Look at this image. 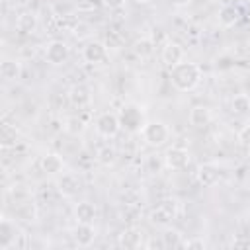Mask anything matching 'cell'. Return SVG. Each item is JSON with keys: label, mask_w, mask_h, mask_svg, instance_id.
<instances>
[{"label": "cell", "mask_w": 250, "mask_h": 250, "mask_svg": "<svg viewBox=\"0 0 250 250\" xmlns=\"http://www.w3.org/2000/svg\"><path fill=\"white\" fill-rule=\"evenodd\" d=\"M135 2H139V4H150V2H154V0H135Z\"/></svg>", "instance_id": "obj_33"}, {"label": "cell", "mask_w": 250, "mask_h": 250, "mask_svg": "<svg viewBox=\"0 0 250 250\" xmlns=\"http://www.w3.org/2000/svg\"><path fill=\"white\" fill-rule=\"evenodd\" d=\"M141 137L150 146H162L170 141L172 131L164 121H146L145 127L141 129Z\"/></svg>", "instance_id": "obj_2"}, {"label": "cell", "mask_w": 250, "mask_h": 250, "mask_svg": "<svg viewBox=\"0 0 250 250\" xmlns=\"http://www.w3.org/2000/svg\"><path fill=\"white\" fill-rule=\"evenodd\" d=\"M248 184H250V178H248Z\"/></svg>", "instance_id": "obj_35"}, {"label": "cell", "mask_w": 250, "mask_h": 250, "mask_svg": "<svg viewBox=\"0 0 250 250\" xmlns=\"http://www.w3.org/2000/svg\"><path fill=\"white\" fill-rule=\"evenodd\" d=\"M188 121L189 125L201 129V127H207L211 123V109L207 105H193L188 113Z\"/></svg>", "instance_id": "obj_14"}, {"label": "cell", "mask_w": 250, "mask_h": 250, "mask_svg": "<svg viewBox=\"0 0 250 250\" xmlns=\"http://www.w3.org/2000/svg\"><path fill=\"white\" fill-rule=\"evenodd\" d=\"M178 215V201L176 199H164L158 203V207L150 213V223L156 227H168L170 221Z\"/></svg>", "instance_id": "obj_5"}, {"label": "cell", "mask_w": 250, "mask_h": 250, "mask_svg": "<svg viewBox=\"0 0 250 250\" xmlns=\"http://www.w3.org/2000/svg\"><path fill=\"white\" fill-rule=\"evenodd\" d=\"M184 248H205V240H203V238H189V240H184Z\"/></svg>", "instance_id": "obj_30"}, {"label": "cell", "mask_w": 250, "mask_h": 250, "mask_svg": "<svg viewBox=\"0 0 250 250\" xmlns=\"http://www.w3.org/2000/svg\"><path fill=\"white\" fill-rule=\"evenodd\" d=\"M160 59L170 68V66H174V64H178V62L184 61V47L180 43H176V41H166L164 47H162Z\"/></svg>", "instance_id": "obj_11"}, {"label": "cell", "mask_w": 250, "mask_h": 250, "mask_svg": "<svg viewBox=\"0 0 250 250\" xmlns=\"http://www.w3.org/2000/svg\"><path fill=\"white\" fill-rule=\"evenodd\" d=\"M248 117H250V115H248Z\"/></svg>", "instance_id": "obj_36"}, {"label": "cell", "mask_w": 250, "mask_h": 250, "mask_svg": "<svg viewBox=\"0 0 250 250\" xmlns=\"http://www.w3.org/2000/svg\"><path fill=\"white\" fill-rule=\"evenodd\" d=\"M236 139H238V143L242 145V146H246V148H250V121L238 131V135H236Z\"/></svg>", "instance_id": "obj_28"}, {"label": "cell", "mask_w": 250, "mask_h": 250, "mask_svg": "<svg viewBox=\"0 0 250 250\" xmlns=\"http://www.w3.org/2000/svg\"><path fill=\"white\" fill-rule=\"evenodd\" d=\"M230 107L236 115H250V96L246 94H236L230 102Z\"/></svg>", "instance_id": "obj_23"}, {"label": "cell", "mask_w": 250, "mask_h": 250, "mask_svg": "<svg viewBox=\"0 0 250 250\" xmlns=\"http://www.w3.org/2000/svg\"><path fill=\"white\" fill-rule=\"evenodd\" d=\"M21 232L16 225V221L4 217L0 221V250H8V248H16V242L20 240Z\"/></svg>", "instance_id": "obj_6"}, {"label": "cell", "mask_w": 250, "mask_h": 250, "mask_svg": "<svg viewBox=\"0 0 250 250\" xmlns=\"http://www.w3.org/2000/svg\"><path fill=\"white\" fill-rule=\"evenodd\" d=\"M102 4L105 8H109V10H119V8H123L125 0H102Z\"/></svg>", "instance_id": "obj_31"}, {"label": "cell", "mask_w": 250, "mask_h": 250, "mask_svg": "<svg viewBox=\"0 0 250 250\" xmlns=\"http://www.w3.org/2000/svg\"><path fill=\"white\" fill-rule=\"evenodd\" d=\"M96 205L92 201H80L74 207V217L78 223H94L96 219Z\"/></svg>", "instance_id": "obj_17"}, {"label": "cell", "mask_w": 250, "mask_h": 250, "mask_svg": "<svg viewBox=\"0 0 250 250\" xmlns=\"http://www.w3.org/2000/svg\"><path fill=\"white\" fill-rule=\"evenodd\" d=\"M246 160H248V164H250V148H248V156H246Z\"/></svg>", "instance_id": "obj_34"}, {"label": "cell", "mask_w": 250, "mask_h": 250, "mask_svg": "<svg viewBox=\"0 0 250 250\" xmlns=\"http://www.w3.org/2000/svg\"><path fill=\"white\" fill-rule=\"evenodd\" d=\"M146 164H148V172H150V174H158V170L162 168V162L156 160L154 154H150V156L146 158Z\"/></svg>", "instance_id": "obj_29"}, {"label": "cell", "mask_w": 250, "mask_h": 250, "mask_svg": "<svg viewBox=\"0 0 250 250\" xmlns=\"http://www.w3.org/2000/svg\"><path fill=\"white\" fill-rule=\"evenodd\" d=\"M201 76H203L201 66L195 62H189V61H182V62L170 66V84L178 92L193 90L201 82Z\"/></svg>", "instance_id": "obj_1"}, {"label": "cell", "mask_w": 250, "mask_h": 250, "mask_svg": "<svg viewBox=\"0 0 250 250\" xmlns=\"http://www.w3.org/2000/svg\"><path fill=\"white\" fill-rule=\"evenodd\" d=\"M16 215H18L20 219H23V221H33V217H35V209H33L31 203H21V205L16 209Z\"/></svg>", "instance_id": "obj_27"}, {"label": "cell", "mask_w": 250, "mask_h": 250, "mask_svg": "<svg viewBox=\"0 0 250 250\" xmlns=\"http://www.w3.org/2000/svg\"><path fill=\"white\" fill-rule=\"evenodd\" d=\"M20 72H21V66L18 61H12V59H4L0 62V74L4 80H18L20 78Z\"/></svg>", "instance_id": "obj_21"}, {"label": "cell", "mask_w": 250, "mask_h": 250, "mask_svg": "<svg viewBox=\"0 0 250 250\" xmlns=\"http://www.w3.org/2000/svg\"><path fill=\"white\" fill-rule=\"evenodd\" d=\"M164 164L170 170H174V172H180V170L188 168V164H189V152H188V148H184V146H172V148H168L166 154H164Z\"/></svg>", "instance_id": "obj_8"}, {"label": "cell", "mask_w": 250, "mask_h": 250, "mask_svg": "<svg viewBox=\"0 0 250 250\" xmlns=\"http://www.w3.org/2000/svg\"><path fill=\"white\" fill-rule=\"evenodd\" d=\"M115 158H117V150H115L111 145H104V146H100L98 152H96V160H98L100 164H104V166H111V164L115 162Z\"/></svg>", "instance_id": "obj_24"}, {"label": "cell", "mask_w": 250, "mask_h": 250, "mask_svg": "<svg viewBox=\"0 0 250 250\" xmlns=\"http://www.w3.org/2000/svg\"><path fill=\"white\" fill-rule=\"evenodd\" d=\"M96 133L104 139H113L119 129H121V121H119V115L113 113V111H102L98 117H96Z\"/></svg>", "instance_id": "obj_4"}, {"label": "cell", "mask_w": 250, "mask_h": 250, "mask_svg": "<svg viewBox=\"0 0 250 250\" xmlns=\"http://www.w3.org/2000/svg\"><path fill=\"white\" fill-rule=\"evenodd\" d=\"M143 238H145V236H143V230L131 227V229H127V230H123V232L119 234L117 244H119L121 248H127V250H135V248H141V246L145 244Z\"/></svg>", "instance_id": "obj_13"}, {"label": "cell", "mask_w": 250, "mask_h": 250, "mask_svg": "<svg viewBox=\"0 0 250 250\" xmlns=\"http://www.w3.org/2000/svg\"><path fill=\"white\" fill-rule=\"evenodd\" d=\"M68 57H70V49H68V45H66L64 41L55 39V41L47 43V47H45V61H47L49 64L59 66V64L66 62Z\"/></svg>", "instance_id": "obj_7"}, {"label": "cell", "mask_w": 250, "mask_h": 250, "mask_svg": "<svg viewBox=\"0 0 250 250\" xmlns=\"http://www.w3.org/2000/svg\"><path fill=\"white\" fill-rule=\"evenodd\" d=\"M82 57L86 62H94V64H102L107 61V45L102 41H88L82 49Z\"/></svg>", "instance_id": "obj_9"}, {"label": "cell", "mask_w": 250, "mask_h": 250, "mask_svg": "<svg viewBox=\"0 0 250 250\" xmlns=\"http://www.w3.org/2000/svg\"><path fill=\"white\" fill-rule=\"evenodd\" d=\"M174 6H178V8H184V6H188V4H191V0H170Z\"/></svg>", "instance_id": "obj_32"}, {"label": "cell", "mask_w": 250, "mask_h": 250, "mask_svg": "<svg viewBox=\"0 0 250 250\" xmlns=\"http://www.w3.org/2000/svg\"><path fill=\"white\" fill-rule=\"evenodd\" d=\"M119 121H121V127L129 133H141V129L145 127V117H143V111L137 104H127L119 109Z\"/></svg>", "instance_id": "obj_3"}, {"label": "cell", "mask_w": 250, "mask_h": 250, "mask_svg": "<svg viewBox=\"0 0 250 250\" xmlns=\"http://www.w3.org/2000/svg\"><path fill=\"white\" fill-rule=\"evenodd\" d=\"M72 238L80 248H88L94 244L96 240V229L92 223H76L74 230H72Z\"/></svg>", "instance_id": "obj_10"}, {"label": "cell", "mask_w": 250, "mask_h": 250, "mask_svg": "<svg viewBox=\"0 0 250 250\" xmlns=\"http://www.w3.org/2000/svg\"><path fill=\"white\" fill-rule=\"evenodd\" d=\"M68 100L72 105H78V107H84L92 102V96H90V90L86 86H74L70 88L68 92Z\"/></svg>", "instance_id": "obj_19"}, {"label": "cell", "mask_w": 250, "mask_h": 250, "mask_svg": "<svg viewBox=\"0 0 250 250\" xmlns=\"http://www.w3.org/2000/svg\"><path fill=\"white\" fill-rule=\"evenodd\" d=\"M57 189H59L64 197H74V195L78 193V189H80V180H78V176L72 174V172L62 174V176L57 180Z\"/></svg>", "instance_id": "obj_12"}, {"label": "cell", "mask_w": 250, "mask_h": 250, "mask_svg": "<svg viewBox=\"0 0 250 250\" xmlns=\"http://www.w3.org/2000/svg\"><path fill=\"white\" fill-rule=\"evenodd\" d=\"M135 53H137L141 59L150 57V55L154 53V41H152V39H148V37L139 39V41L135 43Z\"/></svg>", "instance_id": "obj_25"}, {"label": "cell", "mask_w": 250, "mask_h": 250, "mask_svg": "<svg viewBox=\"0 0 250 250\" xmlns=\"http://www.w3.org/2000/svg\"><path fill=\"white\" fill-rule=\"evenodd\" d=\"M238 20H240V10H238L236 6L227 4V6H223V8L219 10V23H221L223 27H232Z\"/></svg>", "instance_id": "obj_18"}, {"label": "cell", "mask_w": 250, "mask_h": 250, "mask_svg": "<svg viewBox=\"0 0 250 250\" xmlns=\"http://www.w3.org/2000/svg\"><path fill=\"white\" fill-rule=\"evenodd\" d=\"M16 27H18V31H21V33H33V31L37 29V16L31 14V12L20 14L18 20H16Z\"/></svg>", "instance_id": "obj_20"}, {"label": "cell", "mask_w": 250, "mask_h": 250, "mask_svg": "<svg viewBox=\"0 0 250 250\" xmlns=\"http://www.w3.org/2000/svg\"><path fill=\"white\" fill-rule=\"evenodd\" d=\"M39 166H41V170H43L45 174H61L62 168H64V162H62V158H61V154H57V152H47V154L41 156Z\"/></svg>", "instance_id": "obj_15"}, {"label": "cell", "mask_w": 250, "mask_h": 250, "mask_svg": "<svg viewBox=\"0 0 250 250\" xmlns=\"http://www.w3.org/2000/svg\"><path fill=\"white\" fill-rule=\"evenodd\" d=\"M64 129H66L70 135H78V133H82V131H84V121H82L78 115H72V117H68V119H66Z\"/></svg>", "instance_id": "obj_26"}, {"label": "cell", "mask_w": 250, "mask_h": 250, "mask_svg": "<svg viewBox=\"0 0 250 250\" xmlns=\"http://www.w3.org/2000/svg\"><path fill=\"white\" fill-rule=\"evenodd\" d=\"M197 180H199L201 186L211 188V186H215L221 180V170L215 164H203L197 170Z\"/></svg>", "instance_id": "obj_16"}, {"label": "cell", "mask_w": 250, "mask_h": 250, "mask_svg": "<svg viewBox=\"0 0 250 250\" xmlns=\"http://www.w3.org/2000/svg\"><path fill=\"white\" fill-rule=\"evenodd\" d=\"M160 238L164 242V248H180V246H184V238L176 229L164 227V232L160 234Z\"/></svg>", "instance_id": "obj_22"}]
</instances>
